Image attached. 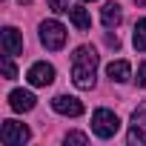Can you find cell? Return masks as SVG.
Segmentation results:
<instances>
[{"instance_id": "cell-1", "label": "cell", "mask_w": 146, "mask_h": 146, "mask_svg": "<svg viewBox=\"0 0 146 146\" xmlns=\"http://www.w3.org/2000/svg\"><path fill=\"white\" fill-rule=\"evenodd\" d=\"M95 69H98V52L92 46H78L72 54V80L78 89H95Z\"/></svg>"}, {"instance_id": "cell-2", "label": "cell", "mask_w": 146, "mask_h": 146, "mask_svg": "<svg viewBox=\"0 0 146 146\" xmlns=\"http://www.w3.org/2000/svg\"><path fill=\"white\" fill-rule=\"evenodd\" d=\"M117 129H120V117H117L112 109H95V112H92V132H95L98 137L109 140V137L117 135Z\"/></svg>"}, {"instance_id": "cell-3", "label": "cell", "mask_w": 146, "mask_h": 146, "mask_svg": "<svg viewBox=\"0 0 146 146\" xmlns=\"http://www.w3.org/2000/svg\"><path fill=\"white\" fill-rule=\"evenodd\" d=\"M40 43L52 52L63 49L66 46V26L57 23V20H43L40 23Z\"/></svg>"}, {"instance_id": "cell-4", "label": "cell", "mask_w": 146, "mask_h": 146, "mask_svg": "<svg viewBox=\"0 0 146 146\" xmlns=\"http://www.w3.org/2000/svg\"><path fill=\"white\" fill-rule=\"evenodd\" d=\"M29 137H32V132H29V126H26V123L3 120V126H0V140H3L6 146H23Z\"/></svg>"}, {"instance_id": "cell-5", "label": "cell", "mask_w": 146, "mask_h": 146, "mask_svg": "<svg viewBox=\"0 0 146 146\" xmlns=\"http://www.w3.org/2000/svg\"><path fill=\"white\" fill-rule=\"evenodd\" d=\"M126 143L129 146H146V103H140L132 112V126H129Z\"/></svg>"}, {"instance_id": "cell-6", "label": "cell", "mask_w": 146, "mask_h": 146, "mask_svg": "<svg viewBox=\"0 0 146 146\" xmlns=\"http://www.w3.org/2000/svg\"><path fill=\"white\" fill-rule=\"evenodd\" d=\"M26 80H29L32 86H52V83H54V66L46 63V60L32 63L29 72H26Z\"/></svg>"}, {"instance_id": "cell-7", "label": "cell", "mask_w": 146, "mask_h": 146, "mask_svg": "<svg viewBox=\"0 0 146 146\" xmlns=\"http://www.w3.org/2000/svg\"><path fill=\"white\" fill-rule=\"evenodd\" d=\"M52 109L57 115H66V117H80L83 115V103L78 98H72V95H57L52 98Z\"/></svg>"}, {"instance_id": "cell-8", "label": "cell", "mask_w": 146, "mask_h": 146, "mask_svg": "<svg viewBox=\"0 0 146 146\" xmlns=\"http://www.w3.org/2000/svg\"><path fill=\"white\" fill-rule=\"evenodd\" d=\"M0 46H3V54H20L23 52V37L15 26H6L0 32Z\"/></svg>"}, {"instance_id": "cell-9", "label": "cell", "mask_w": 146, "mask_h": 146, "mask_svg": "<svg viewBox=\"0 0 146 146\" xmlns=\"http://www.w3.org/2000/svg\"><path fill=\"white\" fill-rule=\"evenodd\" d=\"M35 103H37V98H35L29 89H15V92H9V106H12L15 112H32Z\"/></svg>"}, {"instance_id": "cell-10", "label": "cell", "mask_w": 146, "mask_h": 146, "mask_svg": "<svg viewBox=\"0 0 146 146\" xmlns=\"http://www.w3.org/2000/svg\"><path fill=\"white\" fill-rule=\"evenodd\" d=\"M106 75H109L115 83H126V80L132 78V66H129V60H112V63L106 66Z\"/></svg>"}, {"instance_id": "cell-11", "label": "cell", "mask_w": 146, "mask_h": 146, "mask_svg": "<svg viewBox=\"0 0 146 146\" xmlns=\"http://www.w3.org/2000/svg\"><path fill=\"white\" fill-rule=\"evenodd\" d=\"M100 20H103V26H106V29H117V26H120V20H123L120 6H117V3H103V9H100Z\"/></svg>"}, {"instance_id": "cell-12", "label": "cell", "mask_w": 146, "mask_h": 146, "mask_svg": "<svg viewBox=\"0 0 146 146\" xmlns=\"http://www.w3.org/2000/svg\"><path fill=\"white\" fill-rule=\"evenodd\" d=\"M69 17H72V23H75L80 32H86V29L92 26V17H89V12H86L83 6H72V9H69Z\"/></svg>"}, {"instance_id": "cell-13", "label": "cell", "mask_w": 146, "mask_h": 146, "mask_svg": "<svg viewBox=\"0 0 146 146\" xmlns=\"http://www.w3.org/2000/svg\"><path fill=\"white\" fill-rule=\"evenodd\" d=\"M132 43L137 52H146V17H140L135 23V35H132Z\"/></svg>"}, {"instance_id": "cell-14", "label": "cell", "mask_w": 146, "mask_h": 146, "mask_svg": "<svg viewBox=\"0 0 146 146\" xmlns=\"http://www.w3.org/2000/svg\"><path fill=\"white\" fill-rule=\"evenodd\" d=\"M0 69H3L6 80H15V78H17V69H15V63H12V54H6L3 60H0Z\"/></svg>"}, {"instance_id": "cell-15", "label": "cell", "mask_w": 146, "mask_h": 146, "mask_svg": "<svg viewBox=\"0 0 146 146\" xmlns=\"http://www.w3.org/2000/svg\"><path fill=\"white\" fill-rule=\"evenodd\" d=\"M66 143H75V146H86V143H89V137H86L83 132H69V135H66Z\"/></svg>"}, {"instance_id": "cell-16", "label": "cell", "mask_w": 146, "mask_h": 146, "mask_svg": "<svg viewBox=\"0 0 146 146\" xmlns=\"http://www.w3.org/2000/svg\"><path fill=\"white\" fill-rule=\"evenodd\" d=\"M49 3H52V12H54V15H63V12L72 9V6H69V0H49Z\"/></svg>"}, {"instance_id": "cell-17", "label": "cell", "mask_w": 146, "mask_h": 146, "mask_svg": "<svg viewBox=\"0 0 146 146\" xmlns=\"http://www.w3.org/2000/svg\"><path fill=\"white\" fill-rule=\"evenodd\" d=\"M135 80H137V86H140V89H146V60L137 66V78H135Z\"/></svg>"}, {"instance_id": "cell-18", "label": "cell", "mask_w": 146, "mask_h": 146, "mask_svg": "<svg viewBox=\"0 0 146 146\" xmlns=\"http://www.w3.org/2000/svg\"><path fill=\"white\" fill-rule=\"evenodd\" d=\"M106 43H109V46H115V49L120 46V40H117V35H106Z\"/></svg>"}, {"instance_id": "cell-19", "label": "cell", "mask_w": 146, "mask_h": 146, "mask_svg": "<svg viewBox=\"0 0 146 146\" xmlns=\"http://www.w3.org/2000/svg\"><path fill=\"white\" fill-rule=\"evenodd\" d=\"M17 3H20V6H29V3H32V0H17Z\"/></svg>"}, {"instance_id": "cell-20", "label": "cell", "mask_w": 146, "mask_h": 146, "mask_svg": "<svg viewBox=\"0 0 146 146\" xmlns=\"http://www.w3.org/2000/svg\"><path fill=\"white\" fill-rule=\"evenodd\" d=\"M135 3H137V6H143V3H146V0H135Z\"/></svg>"}, {"instance_id": "cell-21", "label": "cell", "mask_w": 146, "mask_h": 146, "mask_svg": "<svg viewBox=\"0 0 146 146\" xmlns=\"http://www.w3.org/2000/svg\"><path fill=\"white\" fill-rule=\"evenodd\" d=\"M83 3H95V0H83Z\"/></svg>"}]
</instances>
